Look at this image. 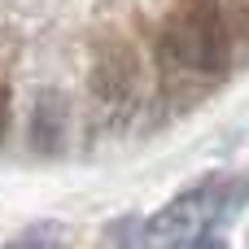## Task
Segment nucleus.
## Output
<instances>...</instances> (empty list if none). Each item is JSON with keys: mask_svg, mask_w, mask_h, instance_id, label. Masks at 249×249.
Listing matches in <instances>:
<instances>
[{"mask_svg": "<svg viewBox=\"0 0 249 249\" xmlns=\"http://www.w3.org/2000/svg\"><path fill=\"white\" fill-rule=\"evenodd\" d=\"M245 201H249L245 175H206L193 188H184L175 201H166L144 223V236L166 241V245H219V236L210 228L223 223L228 214H236Z\"/></svg>", "mask_w": 249, "mask_h": 249, "instance_id": "f257e3e1", "label": "nucleus"}, {"mask_svg": "<svg viewBox=\"0 0 249 249\" xmlns=\"http://www.w3.org/2000/svg\"><path fill=\"white\" fill-rule=\"evenodd\" d=\"M162 44L184 70L223 74L232 61V35H228L223 0H175L166 31H162Z\"/></svg>", "mask_w": 249, "mask_h": 249, "instance_id": "f03ea898", "label": "nucleus"}, {"mask_svg": "<svg viewBox=\"0 0 249 249\" xmlns=\"http://www.w3.org/2000/svg\"><path fill=\"white\" fill-rule=\"evenodd\" d=\"M136 88H140L136 48L127 39H118V35L101 39L96 53H92V92H96V101L109 105V109H123V105H131Z\"/></svg>", "mask_w": 249, "mask_h": 249, "instance_id": "7ed1b4c3", "label": "nucleus"}, {"mask_svg": "<svg viewBox=\"0 0 249 249\" xmlns=\"http://www.w3.org/2000/svg\"><path fill=\"white\" fill-rule=\"evenodd\" d=\"M66 127H70V101L61 92H39L31 105V144L39 153H57L66 144Z\"/></svg>", "mask_w": 249, "mask_h": 249, "instance_id": "20e7f679", "label": "nucleus"}, {"mask_svg": "<svg viewBox=\"0 0 249 249\" xmlns=\"http://www.w3.org/2000/svg\"><path fill=\"white\" fill-rule=\"evenodd\" d=\"M61 241H66V232L57 223H35V228L13 236V245H61Z\"/></svg>", "mask_w": 249, "mask_h": 249, "instance_id": "39448f33", "label": "nucleus"}, {"mask_svg": "<svg viewBox=\"0 0 249 249\" xmlns=\"http://www.w3.org/2000/svg\"><path fill=\"white\" fill-rule=\"evenodd\" d=\"M4 131H9V92L0 88V140H4Z\"/></svg>", "mask_w": 249, "mask_h": 249, "instance_id": "423d86ee", "label": "nucleus"}, {"mask_svg": "<svg viewBox=\"0 0 249 249\" xmlns=\"http://www.w3.org/2000/svg\"><path fill=\"white\" fill-rule=\"evenodd\" d=\"M232 9H236V13H241V18L249 22V0H232Z\"/></svg>", "mask_w": 249, "mask_h": 249, "instance_id": "0eeeda50", "label": "nucleus"}]
</instances>
